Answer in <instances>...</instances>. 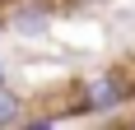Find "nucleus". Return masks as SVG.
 I'll return each instance as SVG.
<instances>
[{
  "mask_svg": "<svg viewBox=\"0 0 135 130\" xmlns=\"http://www.w3.org/2000/svg\"><path fill=\"white\" fill-rule=\"evenodd\" d=\"M121 102H126V84H121V74H93L89 84H84L79 112H93V116H112Z\"/></svg>",
  "mask_w": 135,
  "mask_h": 130,
  "instance_id": "1",
  "label": "nucleus"
},
{
  "mask_svg": "<svg viewBox=\"0 0 135 130\" xmlns=\"http://www.w3.org/2000/svg\"><path fill=\"white\" fill-rule=\"evenodd\" d=\"M51 19V0H14L9 5V28L19 37H42Z\"/></svg>",
  "mask_w": 135,
  "mask_h": 130,
  "instance_id": "2",
  "label": "nucleus"
},
{
  "mask_svg": "<svg viewBox=\"0 0 135 130\" xmlns=\"http://www.w3.org/2000/svg\"><path fill=\"white\" fill-rule=\"evenodd\" d=\"M23 116H28V102H23L14 88H5V84H0V126H19Z\"/></svg>",
  "mask_w": 135,
  "mask_h": 130,
  "instance_id": "3",
  "label": "nucleus"
},
{
  "mask_svg": "<svg viewBox=\"0 0 135 130\" xmlns=\"http://www.w3.org/2000/svg\"><path fill=\"white\" fill-rule=\"evenodd\" d=\"M0 84H5V61H0Z\"/></svg>",
  "mask_w": 135,
  "mask_h": 130,
  "instance_id": "4",
  "label": "nucleus"
}]
</instances>
